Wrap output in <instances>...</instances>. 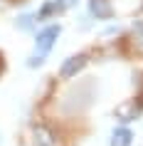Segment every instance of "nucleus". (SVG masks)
Returning <instances> with one entry per match:
<instances>
[{
	"instance_id": "1",
	"label": "nucleus",
	"mask_w": 143,
	"mask_h": 146,
	"mask_svg": "<svg viewBox=\"0 0 143 146\" xmlns=\"http://www.w3.org/2000/svg\"><path fill=\"white\" fill-rule=\"evenodd\" d=\"M59 32H62L59 25H47L45 30H40L37 35H35V57L27 62L30 67H37V64L45 62V57L49 54V50L54 47L57 37H59Z\"/></svg>"
},
{
	"instance_id": "2",
	"label": "nucleus",
	"mask_w": 143,
	"mask_h": 146,
	"mask_svg": "<svg viewBox=\"0 0 143 146\" xmlns=\"http://www.w3.org/2000/svg\"><path fill=\"white\" fill-rule=\"evenodd\" d=\"M86 62H89V57L84 52H76V54H72V57H67V60L62 62V67H59V77H64V79L76 77V74L86 67Z\"/></svg>"
},
{
	"instance_id": "3",
	"label": "nucleus",
	"mask_w": 143,
	"mask_h": 146,
	"mask_svg": "<svg viewBox=\"0 0 143 146\" xmlns=\"http://www.w3.org/2000/svg\"><path fill=\"white\" fill-rule=\"evenodd\" d=\"M32 146H57V134L45 124H37L32 129Z\"/></svg>"
},
{
	"instance_id": "4",
	"label": "nucleus",
	"mask_w": 143,
	"mask_h": 146,
	"mask_svg": "<svg viewBox=\"0 0 143 146\" xmlns=\"http://www.w3.org/2000/svg\"><path fill=\"white\" fill-rule=\"evenodd\" d=\"M89 10H91V15L99 17V20H109V17H113L111 0H89Z\"/></svg>"
},
{
	"instance_id": "5",
	"label": "nucleus",
	"mask_w": 143,
	"mask_h": 146,
	"mask_svg": "<svg viewBox=\"0 0 143 146\" xmlns=\"http://www.w3.org/2000/svg\"><path fill=\"white\" fill-rule=\"evenodd\" d=\"M128 47H131L136 54H143V20L133 25V30L128 35Z\"/></svg>"
},
{
	"instance_id": "6",
	"label": "nucleus",
	"mask_w": 143,
	"mask_h": 146,
	"mask_svg": "<svg viewBox=\"0 0 143 146\" xmlns=\"http://www.w3.org/2000/svg\"><path fill=\"white\" fill-rule=\"evenodd\" d=\"M131 141H133V131L128 129V126H119V129H113L111 146H131Z\"/></svg>"
},
{
	"instance_id": "7",
	"label": "nucleus",
	"mask_w": 143,
	"mask_h": 146,
	"mask_svg": "<svg viewBox=\"0 0 143 146\" xmlns=\"http://www.w3.org/2000/svg\"><path fill=\"white\" fill-rule=\"evenodd\" d=\"M138 114H141V102H138V99H133V102H128V104H123V107H119V111H116V116L123 119V121L136 119Z\"/></svg>"
},
{
	"instance_id": "8",
	"label": "nucleus",
	"mask_w": 143,
	"mask_h": 146,
	"mask_svg": "<svg viewBox=\"0 0 143 146\" xmlns=\"http://www.w3.org/2000/svg\"><path fill=\"white\" fill-rule=\"evenodd\" d=\"M54 13H59V10H57V5H54V0H49V3H45V5H42V8L37 10L35 20H49V17H52Z\"/></svg>"
},
{
	"instance_id": "9",
	"label": "nucleus",
	"mask_w": 143,
	"mask_h": 146,
	"mask_svg": "<svg viewBox=\"0 0 143 146\" xmlns=\"http://www.w3.org/2000/svg\"><path fill=\"white\" fill-rule=\"evenodd\" d=\"M79 0H54V5H57V10L59 13H64V10H69V8H74Z\"/></svg>"
},
{
	"instance_id": "10",
	"label": "nucleus",
	"mask_w": 143,
	"mask_h": 146,
	"mask_svg": "<svg viewBox=\"0 0 143 146\" xmlns=\"http://www.w3.org/2000/svg\"><path fill=\"white\" fill-rule=\"evenodd\" d=\"M32 23H35V15H25V17H17V25H20V27H32Z\"/></svg>"
},
{
	"instance_id": "11",
	"label": "nucleus",
	"mask_w": 143,
	"mask_h": 146,
	"mask_svg": "<svg viewBox=\"0 0 143 146\" xmlns=\"http://www.w3.org/2000/svg\"><path fill=\"white\" fill-rule=\"evenodd\" d=\"M0 69H3V60H0Z\"/></svg>"
}]
</instances>
